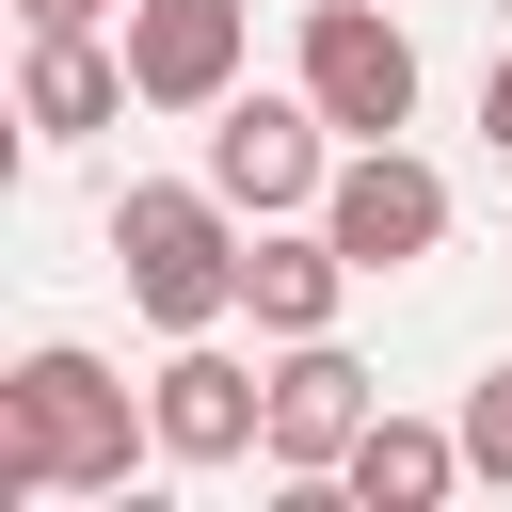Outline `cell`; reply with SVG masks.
<instances>
[{
    "instance_id": "obj_4",
    "label": "cell",
    "mask_w": 512,
    "mask_h": 512,
    "mask_svg": "<svg viewBox=\"0 0 512 512\" xmlns=\"http://www.w3.org/2000/svg\"><path fill=\"white\" fill-rule=\"evenodd\" d=\"M144 416H160V464H272V368H240L224 336H176L144 368Z\"/></svg>"
},
{
    "instance_id": "obj_6",
    "label": "cell",
    "mask_w": 512,
    "mask_h": 512,
    "mask_svg": "<svg viewBox=\"0 0 512 512\" xmlns=\"http://www.w3.org/2000/svg\"><path fill=\"white\" fill-rule=\"evenodd\" d=\"M320 224H336L352 272H416V256H448V176L416 144H352L336 192H320Z\"/></svg>"
},
{
    "instance_id": "obj_5",
    "label": "cell",
    "mask_w": 512,
    "mask_h": 512,
    "mask_svg": "<svg viewBox=\"0 0 512 512\" xmlns=\"http://www.w3.org/2000/svg\"><path fill=\"white\" fill-rule=\"evenodd\" d=\"M304 96L352 128V144H400L416 128V32L384 0H304Z\"/></svg>"
},
{
    "instance_id": "obj_7",
    "label": "cell",
    "mask_w": 512,
    "mask_h": 512,
    "mask_svg": "<svg viewBox=\"0 0 512 512\" xmlns=\"http://www.w3.org/2000/svg\"><path fill=\"white\" fill-rule=\"evenodd\" d=\"M256 48V0H128V80L144 112H224Z\"/></svg>"
},
{
    "instance_id": "obj_13",
    "label": "cell",
    "mask_w": 512,
    "mask_h": 512,
    "mask_svg": "<svg viewBox=\"0 0 512 512\" xmlns=\"http://www.w3.org/2000/svg\"><path fill=\"white\" fill-rule=\"evenodd\" d=\"M112 0H16V32H96Z\"/></svg>"
},
{
    "instance_id": "obj_2",
    "label": "cell",
    "mask_w": 512,
    "mask_h": 512,
    "mask_svg": "<svg viewBox=\"0 0 512 512\" xmlns=\"http://www.w3.org/2000/svg\"><path fill=\"white\" fill-rule=\"evenodd\" d=\"M240 256H256V224H240L208 176H128L112 272H128V304H144L160 336H224V320H240Z\"/></svg>"
},
{
    "instance_id": "obj_8",
    "label": "cell",
    "mask_w": 512,
    "mask_h": 512,
    "mask_svg": "<svg viewBox=\"0 0 512 512\" xmlns=\"http://www.w3.org/2000/svg\"><path fill=\"white\" fill-rule=\"evenodd\" d=\"M368 416H384V400H368V368H352L336 336H272V464H288V480H336Z\"/></svg>"
},
{
    "instance_id": "obj_11",
    "label": "cell",
    "mask_w": 512,
    "mask_h": 512,
    "mask_svg": "<svg viewBox=\"0 0 512 512\" xmlns=\"http://www.w3.org/2000/svg\"><path fill=\"white\" fill-rule=\"evenodd\" d=\"M352 288H368V272L336 256V224H304V240H288V224H256V256H240V320H256V336H336V304H352Z\"/></svg>"
},
{
    "instance_id": "obj_15",
    "label": "cell",
    "mask_w": 512,
    "mask_h": 512,
    "mask_svg": "<svg viewBox=\"0 0 512 512\" xmlns=\"http://www.w3.org/2000/svg\"><path fill=\"white\" fill-rule=\"evenodd\" d=\"M496 16H512V0H496Z\"/></svg>"
},
{
    "instance_id": "obj_9",
    "label": "cell",
    "mask_w": 512,
    "mask_h": 512,
    "mask_svg": "<svg viewBox=\"0 0 512 512\" xmlns=\"http://www.w3.org/2000/svg\"><path fill=\"white\" fill-rule=\"evenodd\" d=\"M464 480H480V464H464V416H368L352 464H336L352 512H448Z\"/></svg>"
},
{
    "instance_id": "obj_3",
    "label": "cell",
    "mask_w": 512,
    "mask_h": 512,
    "mask_svg": "<svg viewBox=\"0 0 512 512\" xmlns=\"http://www.w3.org/2000/svg\"><path fill=\"white\" fill-rule=\"evenodd\" d=\"M208 192L240 208V224H288V208H320L336 192V112L288 80V96H224L208 112Z\"/></svg>"
},
{
    "instance_id": "obj_12",
    "label": "cell",
    "mask_w": 512,
    "mask_h": 512,
    "mask_svg": "<svg viewBox=\"0 0 512 512\" xmlns=\"http://www.w3.org/2000/svg\"><path fill=\"white\" fill-rule=\"evenodd\" d=\"M464 464H480V480H512V368H480V384H464Z\"/></svg>"
},
{
    "instance_id": "obj_1",
    "label": "cell",
    "mask_w": 512,
    "mask_h": 512,
    "mask_svg": "<svg viewBox=\"0 0 512 512\" xmlns=\"http://www.w3.org/2000/svg\"><path fill=\"white\" fill-rule=\"evenodd\" d=\"M128 464H160V416L80 336H32L0 368V496H128Z\"/></svg>"
},
{
    "instance_id": "obj_10",
    "label": "cell",
    "mask_w": 512,
    "mask_h": 512,
    "mask_svg": "<svg viewBox=\"0 0 512 512\" xmlns=\"http://www.w3.org/2000/svg\"><path fill=\"white\" fill-rule=\"evenodd\" d=\"M128 96H144L128 48H96V32H32V64H16V128H32V144H96Z\"/></svg>"
},
{
    "instance_id": "obj_14",
    "label": "cell",
    "mask_w": 512,
    "mask_h": 512,
    "mask_svg": "<svg viewBox=\"0 0 512 512\" xmlns=\"http://www.w3.org/2000/svg\"><path fill=\"white\" fill-rule=\"evenodd\" d=\"M480 144L512 160V48H496V80H480Z\"/></svg>"
}]
</instances>
